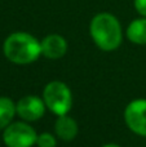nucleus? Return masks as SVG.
Listing matches in <instances>:
<instances>
[{
	"label": "nucleus",
	"instance_id": "nucleus-3",
	"mask_svg": "<svg viewBox=\"0 0 146 147\" xmlns=\"http://www.w3.org/2000/svg\"><path fill=\"white\" fill-rule=\"evenodd\" d=\"M43 99L47 109L57 116L69 114L72 106L71 90L66 84L58 80L47 84L43 90Z\"/></svg>",
	"mask_w": 146,
	"mask_h": 147
},
{
	"label": "nucleus",
	"instance_id": "nucleus-13",
	"mask_svg": "<svg viewBox=\"0 0 146 147\" xmlns=\"http://www.w3.org/2000/svg\"><path fill=\"white\" fill-rule=\"evenodd\" d=\"M102 147H120L119 145H115V143H107V145L102 146Z\"/></svg>",
	"mask_w": 146,
	"mask_h": 147
},
{
	"label": "nucleus",
	"instance_id": "nucleus-12",
	"mask_svg": "<svg viewBox=\"0 0 146 147\" xmlns=\"http://www.w3.org/2000/svg\"><path fill=\"white\" fill-rule=\"evenodd\" d=\"M135 9L141 17H146V0H135Z\"/></svg>",
	"mask_w": 146,
	"mask_h": 147
},
{
	"label": "nucleus",
	"instance_id": "nucleus-7",
	"mask_svg": "<svg viewBox=\"0 0 146 147\" xmlns=\"http://www.w3.org/2000/svg\"><path fill=\"white\" fill-rule=\"evenodd\" d=\"M41 54L48 59H59L67 52V41L58 34L47 35L40 41Z\"/></svg>",
	"mask_w": 146,
	"mask_h": 147
},
{
	"label": "nucleus",
	"instance_id": "nucleus-10",
	"mask_svg": "<svg viewBox=\"0 0 146 147\" xmlns=\"http://www.w3.org/2000/svg\"><path fill=\"white\" fill-rule=\"evenodd\" d=\"M16 111V103L8 97H0V129H5L12 123Z\"/></svg>",
	"mask_w": 146,
	"mask_h": 147
},
{
	"label": "nucleus",
	"instance_id": "nucleus-1",
	"mask_svg": "<svg viewBox=\"0 0 146 147\" xmlns=\"http://www.w3.org/2000/svg\"><path fill=\"white\" fill-rule=\"evenodd\" d=\"M89 34L93 43L103 52L115 51L123 40V30L114 14L102 12L96 14L89 23Z\"/></svg>",
	"mask_w": 146,
	"mask_h": 147
},
{
	"label": "nucleus",
	"instance_id": "nucleus-2",
	"mask_svg": "<svg viewBox=\"0 0 146 147\" xmlns=\"http://www.w3.org/2000/svg\"><path fill=\"white\" fill-rule=\"evenodd\" d=\"M3 52L7 59L16 65L35 62L41 54L40 41L28 32H13L5 39Z\"/></svg>",
	"mask_w": 146,
	"mask_h": 147
},
{
	"label": "nucleus",
	"instance_id": "nucleus-6",
	"mask_svg": "<svg viewBox=\"0 0 146 147\" xmlns=\"http://www.w3.org/2000/svg\"><path fill=\"white\" fill-rule=\"evenodd\" d=\"M45 109L44 99L38 96H25L16 103L17 115L27 123L39 120L44 115Z\"/></svg>",
	"mask_w": 146,
	"mask_h": 147
},
{
	"label": "nucleus",
	"instance_id": "nucleus-5",
	"mask_svg": "<svg viewBox=\"0 0 146 147\" xmlns=\"http://www.w3.org/2000/svg\"><path fill=\"white\" fill-rule=\"evenodd\" d=\"M126 124L133 133L146 137V99H135L124 110Z\"/></svg>",
	"mask_w": 146,
	"mask_h": 147
},
{
	"label": "nucleus",
	"instance_id": "nucleus-9",
	"mask_svg": "<svg viewBox=\"0 0 146 147\" xmlns=\"http://www.w3.org/2000/svg\"><path fill=\"white\" fill-rule=\"evenodd\" d=\"M126 35L131 43L137 45H146V17L132 21L127 27Z\"/></svg>",
	"mask_w": 146,
	"mask_h": 147
},
{
	"label": "nucleus",
	"instance_id": "nucleus-8",
	"mask_svg": "<svg viewBox=\"0 0 146 147\" xmlns=\"http://www.w3.org/2000/svg\"><path fill=\"white\" fill-rule=\"evenodd\" d=\"M78 130H79L78 123L67 114L57 117L56 124H54V132L59 140L65 141V142H70L76 137Z\"/></svg>",
	"mask_w": 146,
	"mask_h": 147
},
{
	"label": "nucleus",
	"instance_id": "nucleus-11",
	"mask_svg": "<svg viewBox=\"0 0 146 147\" xmlns=\"http://www.w3.org/2000/svg\"><path fill=\"white\" fill-rule=\"evenodd\" d=\"M36 146L38 147H56L57 140L53 134H51V133H48V132L41 133V134H38Z\"/></svg>",
	"mask_w": 146,
	"mask_h": 147
},
{
	"label": "nucleus",
	"instance_id": "nucleus-4",
	"mask_svg": "<svg viewBox=\"0 0 146 147\" xmlns=\"http://www.w3.org/2000/svg\"><path fill=\"white\" fill-rule=\"evenodd\" d=\"M35 129L27 121L10 123L3 133V140L7 147H32L36 145Z\"/></svg>",
	"mask_w": 146,
	"mask_h": 147
}]
</instances>
